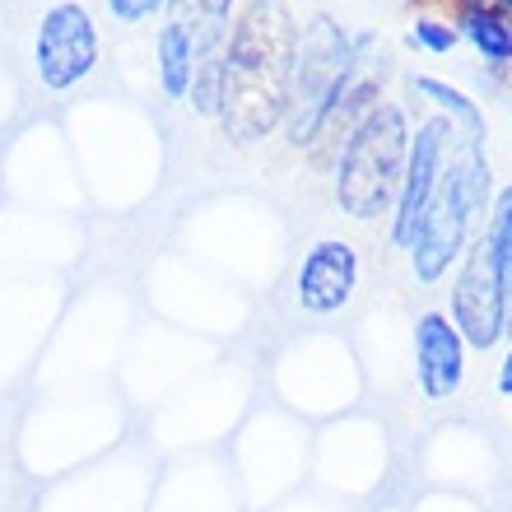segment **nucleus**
<instances>
[{"label": "nucleus", "instance_id": "nucleus-1", "mask_svg": "<svg viewBox=\"0 0 512 512\" xmlns=\"http://www.w3.org/2000/svg\"><path fill=\"white\" fill-rule=\"evenodd\" d=\"M294 42L298 19L289 0H247L238 10L224 42V84L215 112L233 145H256L284 126Z\"/></svg>", "mask_w": 512, "mask_h": 512}, {"label": "nucleus", "instance_id": "nucleus-2", "mask_svg": "<svg viewBox=\"0 0 512 512\" xmlns=\"http://www.w3.org/2000/svg\"><path fill=\"white\" fill-rule=\"evenodd\" d=\"M489 201H494V168H489L485 135L452 131V154L433 187V201L419 219V233L410 243V275L419 284H438L457 266L471 238L485 229Z\"/></svg>", "mask_w": 512, "mask_h": 512}, {"label": "nucleus", "instance_id": "nucleus-3", "mask_svg": "<svg viewBox=\"0 0 512 512\" xmlns=\"http://www.w3.org/2000/svg\"><path fill=\"white\" fill-rule=\"evenodd\" d=\"M410 131H415L410 112L401 103L382 98L378 108L340 140V149L326 163V173H331L336 210L345 219L378 224V219L391 215L405 177V159H410Z\"/></svg>", "mask_w": 512, "mask_h": 512}, {"label": "nucleus", "instance_id": "nucleus-4", "mask_svg": "<svg viewBox=\"0 0 512 512\" xmlns=\"http://www.w3.org/2000/svg\"><path fill=\"white\" fill-rule=\"evenodd\" d=\"M350 80H354V33H345L331 14L303 19L294 42L289 108H284V140H289V149L312 154L326 117L336 112Z\"/></svg>", "mask_w": 512, "mask_h": 512}, {"label": "nucleus", "instance_id": "nucleus-5", "mask_svg": "<svg viewBox=\"0 0 512 512\" xmlns=\"http://www.w3.org/2000/svg\"><path fill=\"white\" fill-rule=\"evenodd\" d=\"M452 326L461 331L466 350H499L508 340V298H503L499 270H494V256H489L485 229L471 238L466 256L457 261V280H452Z\"/></svg>", "mask_w": 512, "mask_h": 512}, {"label": "nucleus", "instance_id": "nucleus-6", "mask_svg": "<svg viewBox=\"0 0 512 512\" xmlns=\"http://www.w3.org/2000/svg\"><path fill=\"white\" fill-rule=\"evenodd\" d=\"M98 66V28L80 0H56L33 38V70L47 89H75Z\"/></svg>", "mask_w": 512, "mask_h": 512}, {"label": "nucleus", "instance_id": "nucleus-7", "mask_svg": "<svg viewBox=\"0 0 512 512\" xmlns=\"http://www.w3.org/2000/svg\"><path fill=\"white\" fill-rule=\"evenodd\" d=\"M447 154H452V126L429 112V117L415 122V131H410V159H405L401 191H396V205H391V215H387L391 243L405 247V252L415 243L419 219L429 210L433 187H438V177H443V168H447Z\"/></svg>", "mask_w": 512, "mask_h": 512}, {"label": "nucleus", "instance_id": "nucleus-8", "mask_svg": "<svg viewBox=\"0 0 512 512\" xmlns=\"http://www.w3.org/2000/svg\"><path fill=\"white\" fill-rule=\"evenodd\" d=\"M354 294H359V252H354V243H345V238L312 243L294 275L298 308L312 312V317H331V312L350 308Z\"/></svg>", "mask_w": 512, "mask_h": 512}, {"label": "nucleus", "instance_id": "nucleus-9", "mask_svg": "<svg viewBox=\"0 0 512 512\" xmlns=\"http://www.w3.org/2000/svg\"><path fill=\"white\" fill-rule=\"evenodd\" d=\"M466 340L447 312H419L415 322V382L424 401H452L466 382Z\"/></svg>", "mask_w": 512, "mask_h": 512}, {"label": "nucleus", "instance_id": "nucleus-10", "mask_svg": "<svg viewBox=\"0 0 512 512\" xmlns=\"http://www.w3.org/2000/svg\"><path fill=\"white\" fill-rule=\"evenodd\" d=\"M452 28H457L461 42H471L475 56L485 61V70L494 75H508L512 70V24L499 5H443Z\"/></svg>", "mask_w": 512, "mask_h": 512}, {"label": "nucleus", "instance_id": "nucleus-11", "mask_svg": "<svg viewBox=\"0 0 512 512\" xmlns=\"http://www.w3.org/2000/svg\"><path fill=\"white\" fill-rule=\"evenodd\" d=\"M410 94H415L433 117H443L452 131L485 135L489 140V122H485V112H480V103H475L466 89H457L452 80H443V75H410Z\"/></svg>", "mask_w": 512, "mask_h": 512}, {"label": "nucleus", "instance_id": "nucleus-12", "mask_svg": "<svg viewBox=\"0 0 512 512\" xmlns=\"http://www.w3.org/2000/svg\"><path fill=\"white\" fill-rule=\"evenodd\" d=\"M163 10H168V24L191 33L196 47H205V42H229L233 0H163Z\"/></svg>", "mask_w": 512, "mask_h": 512}, {"label": "nucleus", "instance_id": "nucleus-13", "mask_svg": "<svg viewBox=\"0 0 512 512\" xmlns=\"http://www.w3.org/2000/svg\"><path fill=\"white\" fill-rule=\"evenodd\" d=\"M154 61H159V84L168 98L191 94V70H196V42L177 24H163L154 38Z\"/></svg>", "mask_w": 512, "mask_h": 512}, {"label": "nucleus", "instance_id": "nucleus-14", "mask_svg": "<svg viewBox=\"0 0 512 512\" xmlns=\"http://www.w3.org/2000/svg\"><path fill=\"white\" fill-rule=\"evenodd\" d=\"M485 243L494 256V270H499L503 298H508V340H512V182L494 191L485 215Z\"/></svg>", "mask_w": 512, "mask_h": 512}, {"label": "nucleus", "instance_id": "nucleus-15", "mask_svg": "<svg viewBox=\"0 0 512 512\" xmlns=\"http://www.w3.org/2000/svg\"><path fill=\"white\" fill-rule=\"evenodd\" d=\"M410 47H419V52H429V56H452L461 47L457 28H452L443 5H429V10L415 14V24H410Z\"/></svg>", "mask_w": 512, "mask_h": 512}, {"label": "nucleus", "instance_id": "nucleus-16", "mask_svg": "<svg viewBox=\"0 0 512 512\" xmlns=\"http://www.w3.org/2000/svg\"><path fill=\"white\" fill-rule=\"evenodd\" d=\"M122 24H140V19H149V14H159L163 10V0H103Z\"/></svg>", "mask_w": 512, "mask_h": 512}, {"label": "nucleus", "instance_id": "nucleus-17", "mask_svg": "<svg viewBox=\"0 0 512 512\" xmlns=\"http://www.w3.org/2000/svg\"><path fill=\"white\" fill-rule=\"evenodd\" d=\"M499 396H508V401H512V345H508V354H503V368H499Z\"/></svg>", "mask_w": 512, "mask_h": 512}, {"label": "nucleus", "instance_id": "nucleus-18", "mask_svg": "<svg viewBox=\"0 0 512 512\" xmlns=\"http://www.w3.org/2000/svg\"><path fill=\"white\" fill-rule=\"evenodd\" d=\"M410 5H419V10H429V5H447V0H410Z\"/></svg>", "mask_w": 512, "mask_h": 512}, {"label": "nucleus", "instance_id": "nucleus-19", "mask_svg": "<svg viewBox=\"0 0 512 512\" xmlns=\"http://www.w3.org/2000/svg\"><path fill=\"white\" fill-rule=\"evenodd\" d=\"M499 10H503V14H512V0H503V5H499Z\"/></svg>", "mask_w": 512, "mask_h": 512}, {"label": "nucleus", "instance_id": "nucleus-20", "mask_svg": "<svg viewBox=\"0 0 512 512\" xmlns=\"http://www.w3.org/2000/svg\"><path fill=\"white\" fill-rule=\"evenodd\" d=\"M508 24H512V14H508Z\"/></svg>", "mask_w": 512, "mask_h": 512}]
</instances>
